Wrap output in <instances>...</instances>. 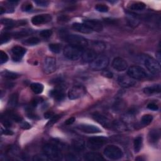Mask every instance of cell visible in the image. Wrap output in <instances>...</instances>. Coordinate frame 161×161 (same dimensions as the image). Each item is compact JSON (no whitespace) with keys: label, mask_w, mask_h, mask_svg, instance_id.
I'll list each match as a JSON object with an SVG mask.
<instances>
[{"label":"cell","mask_w":161,"mask_h":161,"mask_svg":"<svg viewBox=\"0 0 161 161\" xmlns=\"http://www.w3.org/2000/svg\"><path fill=\"white\" fill-rule=\"evenodd\" d=\"M64 39L71 45L84 48L88 45V42L84 37L78 35L66 34L64 35Z\"/></svg>","instance_id":"obj_1"},{"label":"cell","mask_w":161,"mask_h":161,"mask_svg":"<svg viewBox=\"0 0 161 161\" xmlns=\"http://www.w3.org/2000/svg\"><path fill=\"white\" fill-rule=\"evenodd\" d=\"M109 62V59L106 55H97L89 63V67L94 71H102L108 66Z\"/></svg>","instance_id":"obj_2"},{"label":"cell","mask_w":161,"mask_h":161,"mask_svg":"<svg viewBox=\"0 0 161 161\" xmlns=\"http://www.w3.org/2000/svg\"><path fill=\"white\" fill-rule=\"evenodd\" d=\"M83 49L73 45H68L64 49V56L71 60H78L82 57Z\"/></svg>","instance_id":"obj_3"},{"label":"cell","mask_w":161,"mask_h":161,"mask_svg":"<svg viewBox=\"0 0 161 161\" xmlns=\"http://www.w3.org/2000/svg\"><path fill=\"white\" fill-rule=\"evenodd\" d=\"M104 155L111 160H119L123 157V153L120 147L114 145H110L105 147Z\"/></svg>","instance_id":"obj_4"},{"label":"cell","mask_w":161,"mask_h":161,"mask_svg":"<svg viewBox=\"0 0 161 161\" xmlns=\"http://www.w3.org/2000/svg\"><path fill=\"white\" fill-rule=\"evenodd\" d=\"M128 76L135 80L144 79L147 77V73L142 67L133 66L129 68L127 72Z\"/></svg>","instance_id":"obj_5"},{"label":"cell","mask_w":161,"mask_h":161,"mask_svg":"<svg viewBox=\"0 0 161 161\" xmlns=\"http://www.w3.org/2000/svg\"><path fill=\"white\" fill-rule=\"evenodd\" d=\"M107 138L104 137H92L89 138L87 142V146L91 150H98L107 142Z\"/></svg>","instance_id":"obj_6"},{"label":"cell","mask_w":161,"mask_h":161,"mask_svg":"<svg viewBox=\"0 0 161 161\" xmlns=\"http://www.w3.org/2000/svg\"><path fill=\"white\" fill-rule=\"evenodd\" d=\"M86 92L84 86L82 85H75L69 89L68 92V96L70 100H76L81 98Z\"/></svg>","instance_id":"obj_7"},{"label":"cell","mask_w":161,"mask_h":161,"mask_svg":"<svg viewBox=\"0 0 161 161\" xmlns=\"http://www.w3.org/2000/svg\"><path fill=\"white\" fill-rule=\"evenodd\" d=\"M145 66L147 70L153 74H158L160 72V66L159 62L155 59L148 57L145 59Z\"/></svg>","instance_id":"obj_8"},{"label":"cell","mask_w":161,"mask_h":161,"mask_svg":"<svg viewBox=\"0 0 161 161\" xmlns=\"http://www.w3.org/2000/svg\"><path fill=\"white\" fill-rule=\"evenodd\" d=\"M43 151L44 154L51 159H57L59 157V150L57 146L51 144H47L43 147Z\"/></svg>","instance_id":"obj_9"},{"label":"cell","mask_w":161,"mask_h":161,"mask_svg":"<svg viewBox=\"0 0 161 161\" xmlns=\"http://www.w3.org/2000/svg\"><path fill=\"white\" fill-rule=\"evenodd\" d=\"M56 69V60L52 57H47L44 62V71L46 74H51Z\"/></svg>","instance_id":"obj_10"},{"label":"cell","mask_w":161,"mask_h":161,"mask_svg":"<svg viewBox=\"0 0 161 161\" xmlns=\"http://www.w3.org/2000/svg\"><path fill=\"white\" fill-rule=\"evenodd\" d=\"M84 24L91 31L95 32H101L103 29L102 23L97 20H86L84 22Z\"/></svg>","instance_id":"obj_11"},{"label":"cell","mask_w":161,"mask_h":161,"mask_svg":"<svg viewBox=\"0 0 161 161\" xmlns=\"http://www.w3.org/2000/svg\"><path fill=\"white\" fill-rule=\"evenodd\" d=\"M114 69L118 71H124L128 68V63L127 61L121 57H116L113 59L111 64Z\"/></svg>","instance_id":"obj_12"},{"label":"cell","mask_w":161,"mask_h":161,"mask_svg":"<svg viewBox=\"0 0 161 161\" xmlns=\"http://www.w3.org/2000/svg\"><path fill=\"white\" fill-rule=\"evenodd\" d=\"M92 118H93V119L96 121H97L99 124L101 125L104 127L110 128L112 127L113 122H111L108 118L100 113H95L92 115Z\"/></svg>","instance_id":"obj_13"},{"label":"cell","mask_w":161,"mask_h":161,"mask_svg":"<svg viewBox=\"0 0 161 161\" xmlns=\"http://www.w3.org/2000/svg\"><path fill=\"white\" fill-rule=\"evenodd\" d=\"M118 83L123 88H129L136 84L135 79L125 75H121L119 76L118 78Z\"/></svg>","instance_id":"obj_14"},{"label":"cell","mask_w":161,"mask_h":161,"mask_svg":"<svg viewBox=\"0 0 161 161\" xmlns=\"http://www.w3.org/2000/svg\"><path fill=\"white\" fill-rule=\"evenodd\" d=\"M77 128L79 130L87 133H96L101 132L100 128L91 124H84V123H83V124L78 125Z\"/></svg>","instance_id":"obj_15"},{"label":"cell","mask_w":161,"mask_h":161,"mask_svg":"<svg viewBox=\"0 0 161 161\" xmlns=\"http://www.w3.org/2000/svg\"><path fill=\"white\" fill-rule=\"evenodd\" d=\"M52 20V16L48 14L38 15L34 16L32 18V23L35 25H39L44 23L51 22Z\"/></svg>","instance_id":"obj_16"},{"label":"cell","mask_w":161,"mask_h":161,"mask_svg":"<svg viewBox=\"0 0 161 161\" xmlns=\"http://www.w3.org/2000/svg\"><path fill=\"white\" fill-rule=\"evenodd\" d=\"M13 54V59L15 61H18L21 59L24 54L26 53V49L20 46H15L11 50Z\"/></svg>","instance_id":"obj_17"},{"label":"cell","mask_w":161,"mask_h":161,"mask_svg":"<svg viewBox=\"0 0 161 161\" xmlns=\"http://www.w3.org/2000/svg\"><path fill=\"white\" fill-rule=\"evenodd\" d=\"M96 53L92 49H86L83 51L82 54L83 60L86 63H91L97 56Z\"/></svg>","instance_id":"obj_18"},{"label":"cell","mask_w":161,"mask_h":161,"mask_svg":"<svg viewBox=\"0 0 161 161\" xmlns=\"http://www.w3.org/2000/svg\"><path fill=\"white\" fill-rule=\"evenodd\" d=\"M127 21L129 25L132 27L138 26L140 23V20L137 15L130 12L127 13Z\"/></svg>","instance_id":"obj_19"},{"label":"cell","mask_w":161,"mask_h":161,"mask_svg":"<svg viewBox=\"0 0 161 161\" xmlns=\"http://www.w3.org/2000/svg\"><path fill=\"white\" fill-rule=\"evenodd\" d=\"M84 158L87 161H101L104 159L100 154L93 152L86 153L84 155Z\"/></svg>","instance_id":"obj_20"},{"label":"cell","mask_w":161,"mask_h":161,"mask_svg":"<svg viewBox=\"0 0 161 161\" xmlns=\"http://www.w3.org/2000/svg\"><path fill=\"white\" fill-rule=\"evenodd\" d=\"M160 131L157 130L156 129L151 130L148 134V142L152 144H156L160 139Z\"/></svg>","instance_id":"obj_21"},{"label":"cell","mask_w":161,"mask_h":161,"mask_svg":"<svg viewBox=\"0 0 161 161\" xmlns=\"http://www.w3.org/2000/svg\"><path fill=\"white\" fill-rule=\"evenodd\" d=\"M72 28L78 32L84 34H88L92 32V31L86 27L84 23H74L72 24Z\"/></svg>","instance_id":"obj_22"},{"label":"cell","mask_w":161,"mask_h":161,"mask_svg":"<svg viewBox=\"0 0 161 161\" xmlns=\"http://www.w3.org/2000/svg\"><path fill=\"white\" fill-rule=\"evenodd\" d=\"M146 5L145 3L139 1L130 2L128 6V8L130 10L133 11H142L145 8Z\"/></svg>","instance_id":"obj_23"},{"label":"cell","mask_w":161,"mask_h":161,"mask_svg":"<svg viewBox=\"0 0 161 161\" xmlns=\"http://www.w3.org/2000/svg\"><path fill=\"white\" fill-rule=\"evenodd\" d=\"M160 92V86L159 84L152 85L148 86L144 89V92L147 95H151L153 94L159 93Z\"/></svg>","instance_id":"obj_24"},{"label":"cell","mask_w":161,"mask_h":161,"mask_svg":"<svg viewBox=\"0 0 161 161\" xmlns=\"http://www.w3.org/2000/svg\"><path fill=\"white\" fill-rule=\"evenodd\" d=\"M50 95L52 97H53L55 99V100L58 101L63 100L65 97V94L64 91L63 90L58 89L52 90L50 92Z\"/></svg>","instance_id":"obj_25"},{"label":"cell","mask_w":161,"mask_h":161,"mask_svg":"<svg viewBox=\"0 0 161 161\" xmlns=\"http://www.w3.org/2000/svg\"><path fill=\"white\" fill-rule=\"evenodd\" d=\"M18 103V95L17 93H14L11 95L9 98L8 106L11 109H14L16 107Z\"/></svg>","instance_id":"obj_26"},{"label":"cell","mask_w":161,"mask_h":161,"mask_svg":"<svg viewBox=\"0 0 161 161\" xmlns=\"http://www.w3.org/2000/svg\"><path fill=\"white\" fill-rule=\"evenodd\" d=\"M30 88L31 89H32V90L33 91L34 93L37 95L41 94L44 89V86H43V84L39 83H34L32 84H31Z\"/></svg>","instance_id":"obj_27"},{"label":"cell","mask_w":161,"mask_h":161,"mask_svg":"<svg viewBox=\"0 0 161 161\" xmlns=\"http://www.w3.org/2000/svg\"><path fill=\"white\" fill-rule=\"evenodd\" d=\"M142 145H143V138L141 136H139L134 140L133 142L134 151L136 153L139 152L141 150Z\"/></svg>","instance_id":"obj_28"},{"label":"cell","mask_w":161,"mask_h":161,"mask_svg":"<svg viewBox=\"0 0 161 161\" xmlns=\"http://www.w3.org/2000/svg\"><path fill=\"white\" fill-rule=\"evenodd\" d=\"M112 127L115 128V130H117L119 131H125L127 130V126L122 121H115L112 123Z\"/></svg>","instance_id":"obj_29"},{"label":"cell","mask_w":161,"mask_h":161,"mask_svg":"<svg viewBox=\"0 0 161 161\" xmlns=\"http://www.w3.org/2000/svg\"><path fill=\"white\" fill-rule=\"evenodd\" d=\"M3 76L5 78H7L8 79H15L19 77V75L17 73L10 72L8 71H5L2 72Z\"/></svg>","instance_id":"obj_30"},{"label":"cell","mask_w":161,"mask_h":161,"mask_svg":"<svg viewBox=\"0 0 161 161\" xmlns=\"http://www.w3.org/2000/svg\"><path fill=\"white\" fill-rule=\"evenodd\" d=\"M73 147L76 151H82L84 148V142L81 140H76L73 143Z\"/></svg>","instance_id":"obj_31"},{"label":"cell","mask_w":161,"mask_h":161,"mask_svg":"<svg viewBox=\"0 0 161 161\" xmlns=\"http://www.w3.org/2000/svg\"><path fill=\"white\" fill-rule=\"evenodd\" d=\"M153 120V116L151 115H145L143 116H142V119H141V123L142 124L147 126L150 124V123Z\"/></svg>","instance_id":"obj_32"},{"label":"cell","mask_w":161,"mask_h":161,"mask_svg":"<svg viewBox=\"0 0 161 161\" xmlns=\"http://www.w3.org/2000/svg\"><path fill=\"white\" fill-rule=\"evenodd\" d=\"M39 42H40L39 39H38L37 37H30V38L25 40L23 44L28 45H35L38 44Z\"/></svg>","instance_id":"obj_33"},{"label":"cell","mask_w":161,"mask_h":161,"mask_svg":"<svg viewBox=\"0 0 161 161\" xmlns=\"http://www.w3.org/2000/svg\"><path fill=\"white\" fill-rule=\"evenodd\" d=\"M50 51L55 54H59L62 50V45L59 44H51L48 46Z\"/></svg>","instance_id":"obj_34"},{"label":"cell","mask_w":161,"mask_h":161,"mask_svg":"<svg viewBox=\"0 0 161 161\" xmlns=\"http://www.w3.org/2000/svg\"><path fill=\"white\" fill-rule=\"evenodd\" d=\"M105 48V45L102 42H95L93 45V50L96 54L98 52H101L103 51V50Z\"/></svg>","instance_id":"obj_35"},{"label":"cell","mask_w":161,"mask_h":161,"mask_svg":"<svg viewBox=\"0 0 161 161\" xmlns=\"http://www.w3.org/2000/svg\"><path fill=\"white\" fill-rule=\"evenodd\" d=\"M8 116L10 119H11L12 120H13L16 122H21L22 121V118L20 115H18V114L12 112L11 111H9V112L8 113Z\"/></svg>","instance_id":"obj_36"},{"label":"cell","mask_w":161,"mask_h":161,"mask_svg":"<svg viewBox=\"0 0 161 161\" xmlns=\"http://www.w3.org/2000/svg\"><path fill=\"white\" fill-rule=\"evenodd\" d=\"M1 23L4 25L5 26H7L8 28H11V27H13L15 23L13 20L9 19V18H3V19H1Z\"/></svg>","instance_id":"obj_37"},{"label":"cell","mask_w":161,"mask_h":161,"mask_svg":"<svg viewBox=\"0 0 161 161\" xmlns=\"http://www.w3.org/2000/svg\"><path fill=\"white\" fill-rule=\"evenodd\" d=\"M95 9L98 11L101 12V13H106V12H107L109 10V8L107 6L103 4H96L95 6Z\"/></svg>","instance_id":"obj_38"},{"label":"cell","mask_w":161,"mask_h":161,"mask_svg":"<svg viewBox=\"0 0 161 161\" xmlns=\"http://www.w3.org/2000/svg\"><path fill=\"white\" fill-rule=\"evenodd\" d=\"M50 159H51L46 156L45 154L44 155H37V156H35L33 158L34 161H46Z\"/></svg>","instance_id":"obj_39"},{"label":"cell","mask_w":161,"mask_h":161,"mask_svg":"<svg viewBox=\"0 0 161 161\" xmlns=\"http://www.w3.org/2000/svg\"><path fill=\"white\" fill-rule=\"evenodd\" d=\"M52 35V31L51 30H44L40 33V35L43 38L47 39L49 38Z\"/></svg>","instance_id":"obj_40"},{"label":"cell","mask_w":161,"mask_h":161,"mask_svg":"<svg viewBox=\"0 0 161 161\" xmlns=\"http://www.w3.org/2000/svg\"><path fill=\"white\" fill-rule=\"evenodd\" d=\"M8 60V55L3 51H0V64H3L4 63H6Z\"/></svg>","instance_id":"obj_41"},{"label":"cell","mask_w":161,"mask_h":161,"mask_svg":"<svg viewBox=\"0 0 161 161\" xmlns=\"http://www.w3.org/2000/svg\"><path fill=\"white\" fill-rule=\"evenodd\" d=\"M30 32L28 30H22V31H20V32H16L15 34V38H22V37H26L28 35L30 34Z\"/></svg>","instance_id":"obj_42"},{"label":"cell","mask_w":161,"mask_h":161,"mask_svg":"<svg viewBox=\"0 0 161 161\" xmlns=\"http://www.w3.org/2000/svg\"><path fill=\"white\" fill-rule=\"evenodd\" d=\"M10 40V35L9 34L5 33L1 36V44H3L4 43L8 42Z\"/></svg>","instance_id":"obj_43"},{"label":"cell","mask_w":161,"mask_h":161,"mask_svg":"<svg viewBox=\"0 0 161 161\" xmlns=\"http://www.w3.org/2000/svg\"><path fill=\"white\" fill-rule=\"evenodd\" d=\"M33 8V6L32 4H30L29 3H24L22 7V10L23 11H25V12H28L32 10Z\"/></svg>","instance_id":"obj_44"},{"label":"cell","mask_w":161,"mask_h":161,"mask_svg":"<svg viewBox=\"0 0 161 161\" xmlns=\"http://www.w3.org/2000/svg\"><path fill=\"white\" fill-rule=\"evenodd\" d=\"M34 2L37 4V6L41 7H47L49 4L48 1H45V0H37V1H35Z\"/></svg>","instance_id":"obj_45"},{"label":"cell","mask_w":161,"mask_h":161,"mask_svg":"<svg viewBox=\"0 0 161 161\" xmlns=\"http://www.w3.org/2000/svg\"><path fill=\"white\" fill-rule=\"evenodd\" d=\"M60 118V115H54L51 119L50 120V121H49L47 123V125H52L53 124H54L55 123H56L59 119Z\"/></svg>","instance_id":"obj_46"},{"label":"cell","mask_w":161,"mask_h":161,"mask_svg":"<svg viewBox=\"0 0 161 161\" xmlns=\"http://www.w3.org/2000/svg\"><path fill=\"white\" fill-rule=\"evenodd\" d=\"M1 123H3V125L4 127H11V123L10 121V119H7V118H6V117H3V116L1 117Z\"/></svg>","instance_id":"obj_47"},{"label":"cell","mask_w":161,"mask_h":161,"mask_svg":"<svg viewBox=\"0 0 161 161\" xmlns=\"http://www.w3.org/2000/svg\"><path fill=\"white\" fill-rule=\"evenodd\" d=\"M147 108L149 110L153 111H157L159 109L157 105L154 103H149L147 105Z\"/></svg>","instance_id":"obj_48"},{"label":"cell","mask_w":161,"mask_h":161,"mask_svg":"<svg viewBox=\"0 0 161 161\" xmlns=\"http://www.w3.org/2000/svg\"><path fill=\"white\" fill-rule=\"evenodd\" d=\"M103 76H104V77H107L108 78H111L113 77V74L112 72H110L109 71H103L102 72Z\"/></svg>","instance_id":"obj_49"},{"label":"cell","mask_w":161,"mask_h":161,"mask_svg":"<svg viewBox=\"0 0 161 161\" xmlns=\"http://www.w3.org/2000/svg\"><path fill=\"white\" fill-rule=\"evenodd\" d=\"M74 121H75V118H74V117H71V118H69V119H67L65 121V124L66 125H71L72 124V123Z\"/></svg>","instance_id":"obj_50"},{"label":"cell","mask_w":161,"mask_h":161,"mask_svg":"<svg viewBox=\"0 0 161 161\" xmlns=\"http://www.w3.org/2000/svg\"><path fill=\"white\" fill-rule=\"evenodd\" d=\"M66 159L68 160H78L77 157L72 154H69L68 155H67Z\"/></svg>","instance_id":"obj_51"},{"label":"cell","mask_w":161,"mask_h":161,"mask_svg":"<svg viewBox=\"0 0 161 161\" xmlns=\"http://www.w3.org/2000/svg\"><path fill=\"white\" fill-rule=\"evenodd\" d=\"M31 127V125L29 124L28 122H23L21 125V128L24 130H27L29 129Z\"/></svg>","instance_id":"obj_52"},{"label":"cell","mask_w":161,"mask_h":161,"mask_svg":"<svg viewBox=\"0 0 161 161\" xmlns=\"http://www.w3.org/2000/svg\"><path fill=\"white\" fill-rule=\"evenodd\" d=\"M54 115V113L52 112V111H47L45 114H44V117L46 119H51V118Z\"/></svg>","instance_id":"obj_53"},{"label":"cell","mask_w":161,"mask_h":161,"mask_svg":"<svg viewBox=\"0 0 161 161\" xmlns=\"http://www.w3.org/2000/svg\"><path fill=\"white\" fill-rule=\"evenodd\" d=\"M2 133H3L4 135H11L13 134V132L11 130H9L5 129V130H2Z\"/></svg>","instance_id":"obj_54"},{"label":"cell","mask_w":161,"mask_h":161,"mask_svg":"<svg viewBox=\"0 0 161 161\" xmlns=\"http://www.w3.org/2000/svg\"><path fill=\"white\" fill-rule=\"evenodd\" d=\"M68 19H69V18H68L66 16H64V15H62V16H60L59 17V20L62 21V22L67 21Z\"/></svg>","instance_id":"obj_55"},{"label":"cell","mask_w":161,"mask_h":161,"mask_svg":"<svg viewBox=\"0 0 161 161\" xmlns=\"http://www.w3.org/2000/svg\"><path fill=\"white\" fill-rule=\"evenodd\" d=\"M4 12H5V9H4L2 7H1V8H0V13L1 14H3Z\"/></svg>","instance_id":"obj_56"},{"label":"cell","mask_w":161,"mask_h":161,"mask_svg":"<svg viewBox=\"0 0 161 161\" xmlns=\"http://www.w3.org/2000/svg\"><path fill=\"white\" fill-rule=\"evenodd\" d=\"M160 52H158L157 53H156V55H157V56L158 57V59L159 60V61H160Z\"/></svg>","instance_id":"obj_57"}]
</instances>
